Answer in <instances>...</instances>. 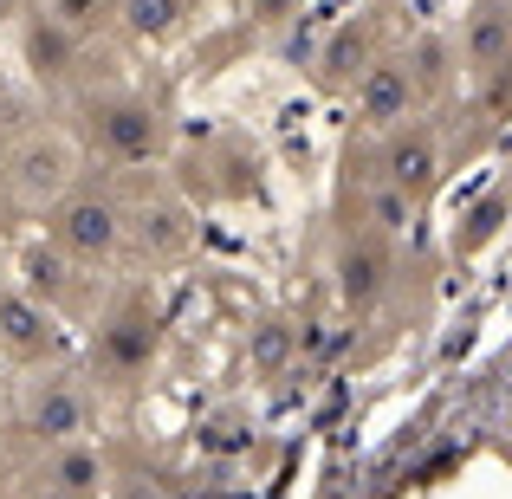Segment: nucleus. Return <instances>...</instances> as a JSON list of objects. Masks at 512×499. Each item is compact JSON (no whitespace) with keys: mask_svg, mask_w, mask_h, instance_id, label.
<instances>
[{"mask_svg":"<svg viewBox=\"0 0 512 499\" xmlns=\"http://www.w3.org/2000/svg\"><path fill=\"white\" fill-rule=\"evenodd\" d=\"M46 234L85 266H117L130 247V208L104 188H72L46 208Z\"/></svg>","mask_w":512,"mask_h":499,"instance_id":"f257e3e1","label":"nucleus"},{"mask_svg":"<svg viewBox=\"0 0 512 499\" xmlns=\"http://www.w3.org/2000/svg\"><path fill=\"white\" fill-rule=\"evenodd\" d=\"M13 428H20L33 448H72L91 428V389L65 370L33 376V383L20 389V402H13Z\"/></svg>","mask_w":512,"mask_h":499,"instance_id":"f03ea898","label":"nucleus"},{"mask_svg":"<svg viewBox=\"0 0 512 499\" xmlns=\"http://www.w3.org/2000/svg\"><path fill=\"white\" fill-rule=\"evenodd\" d=\"M85 130L91 143H98V156H111V163H156V156L169 150V124L156 104L143 98H124V91H104V98H85Z\"/></svg>","mask_w":512,"mask_h":499,"instance_id":"7ed1b4c3","label":"nucleus"},{"mask_svg":"<svg viewBox=\"0 0 512 499\" xmlns=\"http://www.w3.org/2000/svg\"><path fill=\"white\" fill-rule=\"evenodd\" d=\"M7 182L33 214H46L59 195L78 188V150L59 137V130H26V137L7 150Z\"/></svg>","mask_w":512,"mask_h":499,"instance_id":"20e7f679","label":"nucleus"},{"mask_svg":"<svg viewBox=\"0 0 512 499\" xmlns=\"http://www.w3.org/2000/svg\"><path fill=\"white\" fill-rule=\"evenodd\" d=\"M454 59H461L480 85H487L493 104L512 98V0H480V7L467 13Z\"/></svg>","mask_w":512,"mask_h":499,"instance_id":"39448f33","label":"nucleus"},{"mask_svg":"<svg viewBox=\"0 0 512 499\" xmlns=\"http://www.w3.org/2000/svg\"><path fill=\"white\" fill-rule=\"evenodd\" d=\"M415 104H422V85H415L409 52H402V59L363 65V78H357V124L370 130V137H389V130H402V124L415 117Z\"/></svg>","mask_w":512,"mask_h":499,"instance_id":"423d86ee","label":"nucleus"},{"mask_svg":"<svg viewBox=\"0 0 512 499\" xmlns=\"http://www.w3.org/2000/svg\"><path fill=\"white\" fill-rule=\"evenodd\" d=\"M396 286V240L383 227H357V234L338 247V292L350 312H370V305L389 299Z\"/></svg>","mask_w":512,"mask_h":499,"instance_id":"0eeeda50","label":"nucleus"},{"mask_svg":"<svg viewBox=\"0 0 512 499\" xmlns=\"http://www.w3.org/2000/svg\"><path fill=\"white\" fill-rule=\"evenodd\" d=\"M20 286L33 292V299H46L52 312H85L91 305V286H98V266L72 260V253L59 247V240H39V247L20 253Z\"/></svg>","mask_w":512,"mask_h":499,"instance_id":"6e6552de","label":"nucleus"},{"mask_svg":"<svg viewBox=\"0 0 512 499\" xmlns=\"http://www.w3.org/2000/svg\"><path fill=\"white\" fill-rule=\"evenodd\" d=\"M0 350L13 363L59 357V312L46 299H33L26 286H0Z\"/></svg>","mask_w":512,"mask_h":499,"instance_id":"1a4fd4ad","label":"nucleus"},{"mask_svg":"<svg viewBox=\"0 0 512 499\" xmlns=\"http://www.w3.org/2000/svg\"><path fill=\"white\" fill-rule=\"evenodd\" d=\"M20 52H26V65H33L39 85H78V78H85L91 39L65 33L52 13H33V20H26V33H20Z\"/></svg>","mask_w":512,"mask_h":499,"instance_id":"9d476101","label":"nucleus"},{"mask_svg":"<svg viewBox=\"0 0 512 499\" xmlns=\"http://www.w3.org/2000/svg\"><path fill=\"white\" fill-rule=\"evenodd\" d=\"M435 175H441V143H435L428 124H402V130L383 137V182L389 188L422 201L428 188H435Z\"/></svg>","mask_w":512,"mask_h":499,"instance_id":"9b49d317","label":"nucleus"},{"mask_svg":"<svg viewBox=\"0 0 512 499\" xmlns=\"http://www.w3.org/2000/svg\"><path fill=\"white\" fill-rule=\"evenodd\" d=\"M39 487L33 499H98L104 493V467L98 454L85 448V441H72V448H46V461H39Z\"/></svg>","mask_w":512,"mask_h":499,"instance_id":"f8f14e48","label":"nucleus"},{"mask_svg":"<svg viewBox=\"0 0 512 499\" xmlns=\"http://www.w3.org/2000/svg\"><path fill=\"white\" fill-rule=\"evenodd\" d=\"M188 20V0H117V26H124L130 39H169L175 26Z\"/></svg>","mask_w":512,"mask_h":499,"instance_id":"ddd939ff","label":"nucleus"},{"mask_svg":"<svg viewBox=\"0 0 512 499\" xmlns=\"http://www.w3.org/2000/svg\"><path fill=\"white\" fill-rule=\"evenodd\" d=\"M130 240H137L143 253H182V247H188V214L169 208V201H163L156 214L143 208V214H130Z\"/></svg>","mask_w":512,"mask_h":499,"instance_id":"4468645a","label":"nucleus"},{"mask_svg":"<svg viewBox=\"0 0 512 499\" xmlns=\"http://www.w3.org/2000/svg\"><path fill=\"white\" fill-rule=\"evenodd\" d=\"M46 13L78 39H98L104 26H117V0H46Z\"/></svg>","mask_w":512,"mask_h":499,"instance_id":"2eb2a0df","label":"nucleus"},{"mask_svg":"<svg viewBox=\"0 0 512 499\" xmlns=\"http://www.w3.org/2000/svg\"><path fill=\"white\" fill-rule=\"evenodd\" d=\"M0 13H20V0H0Z\"/></svg>","mask_w":512,"mask_h":499,"instance_id":"dca6fc26","label":"nucleus"}]
</instances>
